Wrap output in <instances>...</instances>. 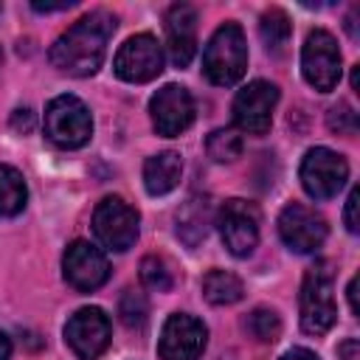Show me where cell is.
Masks as SVG:
<instances>
[{"label": "cell", "instance_id": "obj_1", "mask_svg": "<svg viewBox=\"0 0 360 360\" xmlns=\"http://www.w3.org/2000/svg\"><path fill=\"white\" fill-rule=\"evenodd\" d=\"M112 31H115V17L110 11L98 8L84 14L51 45L53 68L70 76H93L107 56V42Z\"/></svg>", "mask_w": 360, "mask_h": 360}, {"label": "cell", "instance_id": "obj_2", "mask_svg": "<svg viewBox=\"0 0 360 360\" xmlns=\"http://www.w3.org/2000/svg\"><path fill=\"white\" fill-rule=\"evenodd\" d=\"M202 70L219 87H231L245 76L248 42H245V34L236 22H222L211 34V39L202 51Z\"/></svg>", "mask_w": 360, "mask_h": 360}, {"label": "cell", "instance_id": "obj_3", "mask_svg": "<svg viewBox=\"0 0 360 360\" xmlns=\"http://www.w3.org/2000/svg\"><path fill=\"white\" fill-rule=\"evenodd\" d=\"M338 321L335 304V273L329 262H318L307 270L301 284V329L309 335H323Z\"/></svg>", "mask_w": 360, "mask_h": 360}, {"label": "cell", "instance_id": "obj_4", "mask_svg": "<svg viewBox=\"0 0 360 360\" xmlns=\"http://www.w3.org/2000/svg\"><path fill=\"white\" fill-rule=\"evenodd\" d=\"M45 135L62 149H79L93 135V118L82 98L56 96L45 107Z\"/></svg>", "mask_w": 360, "mask_h": 360}, {"label": "cell", "instance_id": "obj_5", "mask_svg": "<svg viewBox=\"0 0 360 360\" xmlns=\"http://www.w3.org/2000/svg\"><path fill=\"white\" fill-rule=\"evenodd\" d=\"M340 48L335 42V37L323 28H315L307 34L304 51H301V70L304 79L318 90V93H329L338 87L340 82Z\"/></svg>", "mask_w": 360, "mask_h": 360}, {"label": "cell", "instance_id": "obj_6", "mask_svg": "<svg viewBox=\"0 0 360 360\" xmlns=\"http://www.w3.org/2000/svg\"><path fill=\"white\" fill-rule=\"evenodd\" d=\"M141 217L121 197H104L93 211V231L107 250H129L138 239Z\"/></svg>", "mask_w": 360, "mask_h": 360}, {"label": "cell", "instance_id": "obj_7", "mask_svg": "<svg viewBox=\"0 0 360 360\" xmlns=\"http://www.w3.org/2000/svg\"><path fill=\"white\" fill-rule=\"evenodd\" d=\"M349 180V163L343 155L315 146L301 160V186L312 200H332Z\"/></svg>", "mask_w": 360, "mask_h": 360}, {"label": "cell", "instance_id": "obj_8", "mask_svg": "<svg viewBox=\"0 0 360 360\" xmlns=\"http://www.w3.org/2000/svg\"><path fill=\"white\" fill-rule=\"evenodd\" d=\"M112 68H115V76L118 79L132 82V84H143V82L158 79L160 70H163L160 42L152 34H135V37H129L118 48Z\"/></svg>", "mask_w": 360, "mask_h": 360}, {"label": "cell", "instance_id": "obj_9", "mask_svg": "<svg viewBox=\"0 0 360 360\" xmlns=\"http://www.w3.org/2000/svg\"><path fill=\"white\" fill-rule=\"evenodd\" d=\"M278 104V87L256 79L248 87H242L233 98V121L248 135H264L273 121V110Z\"/></svg>", "mask_w": 360, "mask_h": 360}, {"label": "cell", "instance_id": "obj_10", "mask_svg": "<svg viewBox=\"0 0 360 360\" xmlns=\"http://www.w3.org/2000/svg\"><path fill=\"white\" fill-rule=\"evenodd\" d=\"M217 225H219V233H222V242L225 248L233 253V256H248L253 253L256 242H259V208L248 200H228L222 208H219V217H217Z\"/></svg>", "mask_w": 360, "mask_h": 360}, {"label": "cell", "instance_id": "obj_11", "mask_svg": "<svg viewBox=\"0 0 360 360\" xmlns=\"http://www.w3.org/2000/svg\"><path fill=\"white\" fill-rule=\"evenodd\" d=\"M205 340H208L205 323L197 321L194 315L177 312V315H169V321L160 329L158 354L163 360H197L205 349Z\"/></svg>", "mask_w": 360, "mask_h": 360}, {"label": "cell", "instance_id": "obj_12", "mask_svg": "<svg viewBox=\"0 0 360 360\" xmlns=\"http://www.w3.org/2000/svg\"><path fill=\"white\" fill-rule=\"evenodd\" d=\"M278 236L295 253H315L326 239V219L301 202H290L278 214Z\"/></svg>", "mask_w": 360, "mask_h": 360}, {"label": "cell", "instance_id": "obj_13", "mask_svg": "<svg viewBox=\"0 0 360 360\" xmlns=\"http://www.w3.org/2000/svg\"><path fill=\"white\" fill-rule=\"evenodd\" d=\"M62 273L73 290L93 292L110 278V264H107V256L96 245L76 239L73 245H68L62 256Z\"/></svg>", "mask_w": 360, "mask_h": 360}, {"label": "cell", "instance_id": "obj_14", "mask_svg": "<svg viewBox=\"0 0 360 360\" xmlns=\"http://www.w3.org/2000/svg\"><path fill=\"white\" fill-rule=\"evenodd\" d=\"M110 318L104 315V309L98 307H84L79 312H73L65 323V340L68 346L84 357V360H93L98 357L107 346H110Z\"/></svg>", "mask_w": 360, "mask_h": 360}, {"label": "cell", "instance_id": "obj_15", "mask_svg": "<svg viewBox=\"0 0 360 360\" xmlns=\"http://www.w3.org/2000/svg\"><path fill=\"white\" fill-rule=\"evenodd\" d=\"M149 112H152V124H155L158 135L174 138V135L186 132L191 127V121H194V98H191V93L186 87L166 84L152 96Z\"/></svg>", "mask_w": 360, "mask_h": 360}, {"label": "cell", "instance_id": "obj_16", "mask_svg": "<svg viewBox=\"0 0 360 360\" xmlns=\"http://www.w3.org/2000/svg\"><path fill=\"white\" fill-rule=\"evenodd\" d=\"M166 48L177 68H186L197 51V11L188 3H174L166 11Z\"/></svg>", "mask_w": 360, "mask_h": 360}, {"label": "cell", "instance_id": "obj_17", "mask_svg": "<svg viewBox=\"0 0 360 360\" xmlns=\"http://www.w3.org/2000/svg\"><path fill=\"white\" fill-rule=\"evenodd\" d=\"M183 174V160L177 152H158L143 163V186L149 194H169Z\"/></svg>", "mask_w": 360, "mask_h": 360}, {"label": "cell", "instance_id": "obj_18", "mask_svg": "<svg viewBox=\"0 0 360 360\" xmlns=\"http://www.w3.org/2000/svg\"><path fill=\"white\" fill-rule=\"evenodd\" d=\"M177 233L186 245H197L208 233V200L191 197L177 214Z\"/></svg>", "mask_w": 360, "mask_h": 360}, {"label": "cell", "instance_id": "obj_19", "mask_svg": "<svg viewBox=\"0 0 360 360\" xmlns=\"http://www.w3.org/2000/svg\"><path fill=\"white\" fill-rule=\"evenodd\" d=\"M28 188L14 166L0 163V217H17L25 208Z\"/></svg>", "mask_w": 360, "mask_h": 360}, {"label": "cell", "instance_id": "obj_20", "mask_svg": "<svg viewBox=\"0 0 360 360\" xmlns=\"http://www.w3.org/2000/svg\"><path fill=\"white\" fill-rule=\"evenodd\" d=\"M242 292H245V287H242L239 276H233L228 270H211L202 278V295L208 304H219V307L236 304L242 298Z\"/></svg>", "mask_w": 360, "mask_h": 360}, {"label": "cell", "instance_id": "obj_21", "mask_svg": "<svg viewBox=\"0 0 360 360\" xmlns=\"http://www.w3.org/2000/svg\"><path fill=\"white\" fill-rule=\"evenodd\" d=\"M259 31H262V39H264L267 51L278 53V51L287 45V39H290L292 25H290V17H287L281 8H267V11L262 14Z\"/></svg>", "mask_w": 360, "mask_h": 360}, {"label": "cell", "instance_id": "obj_22", "mask_svg": "<svg viewBox=\"0 0 360 360\" xmlns=\"http://www.w3.org/2000/svg\"><path fill=\"white\" fill-rule=\"evenodd\" d=\"M245 329L250 332V338H256L259 343H273L281 335V318L267 309V307H256L248 318H245Z\"/></svg>", "mask_w": 360, "mask_h": 360}, {"label": "cell", "instance_id": "obj_23", "mask_svg": "<svg viewBox=\"0 0 360 360\" xmlns=\"http://www.w3.org/2000/svg\"><path fill=\"white\" fill-rule=\"evenodd\" d=\"M141 281L149 287V290H158V292H169L174 287V270L172 264L163 259V256H146L141 262Z\"/></svg>", "mask_w": 360, "mask_h": 360}, {"label": "cell", "instance_id": "obj_24", "mask_svg": "<svg viewBox=\"0 0 360 360\" xmlns=\"http://www.w3.org/2000/svg\"><path fill=\"white\" fill-rule=\"evenodd\" d=\"M205 149L217 163H231L242 155V138L233 129H214L205 141Z\"/></svg>", "mask_w": 360, "mask_h": 360}, {"label": "cell", "instance_id": "obj_25", "mask_svg": "<svg viewBox=\"0 0 360 360\" xmlns=\"http://www.w3.org/2000/svg\"><path fill=\"white\" fill-rule=\"evenodd\" d=\"M118 315L121 321L129 326V329H141L146 323V315H149V307H146V298L143 292H135V290H127L121 295V304H118Z\"/></svg>", "mask_w": 360, "mask_h": 360}, {"label": "cell", "instance_id": "obj_26", "mask_svg": "<svg viewBox=\"0 0 360 360\" xmlns=\"http://www.w3.org/2000/svg\"><path fill=\"white\" fill-rule=\"evenodd\" d=\"M326 124H329V129L338 132V135H354V132H357V112H354V107H352L349 101H338V104L329 110Z\"/></svg>", "mask_w": 360, "mask_h": 360}, {"label": "cell", "instance_id": "obj_27", "mask_svg": "<svg viewBox=\"0 0 360 360\" xmlns=\"http://www.w3.org/2000/svg\"><path fill=\"white\" fill-rule=\"evenodd\" d=\"M357 202H360V191L352 188V194L346 200V211H343V222H346V228L352 233H357V228H360V222H357Z\"/></svg>", "mask_w": 360, "mask_h": 360}, {"label": "cell", "instance_id": "obj_28", "mask_svg": "<svg viewBox=\"0 0 360 360\" xmlns=\"http://www.w3.org/2000/svg\"><path fill=\"white\" fill-rule=\"evenodd\" d=\"M338 352H340L343 360H360V343H357V338L343 340V343L338 346Z\"/></svg>", "mask_w": 360, "mask_h": 360}, {"label": "cell", "instance_id": "obj_29", "mask_svg": "<svg viewBox=\"0 0 360 360\" xmlns=\"http://www.w3.org/2000/svg\"><path fill=\"white\" fill-rule=\"evenodd\" d=\"M281 360H318V354L309 352V349H304V346H295V349H290Z\"/></svg>", "mask_w": 360, "mask_h": 360}, {"label": "cell", "instance_id": "obj_30", "mask_svg": "<svg viewBox=\"0 0 360 360\" xmlns=\"http://www.w3.org/2000/svg\"><path fill=\"white\" fill-rule=\"evenodd\" d=\"M11 124L17 129H31V110H17L14 118H11Z\"/></svg>", "mask_w": 360, "mask_h": 360}, {"label": "cell", "instance_id": "obj_31", "mask_svg": "<svg viewBox=\"0 0 360 360\" xmlns=\"http://www.w3.org/2000/svg\"><path fill=\"white\" fill-rule=\"evenodd\" d=\"M346 292H349V307H352V312L357 315V276L349 281V290H346Z\"/></svg>", "mask_w": 360, "mask_h": 360}, {"label": "cell", "instance_id": "obj_32", "mask_svg": "<svg viewBox=\"0 0 360 360\" xmlns=\"http://www.w3.org/2000/svg\"><path fill=\"white\" fill-rule=\"evenodd\" d=\"M11 357V340L6 332H0V360H8Z\"/></svg>", "mask_w": 360, "mask_h": 360}, {"label": "cell", "instance_id": "obj_33", "mask_svg": "<svg viewBox=\"0 0 360 360\" xmlns=\"http://www.w3.org/2000/svg\"><path fill=\"white\" fill-rule=\"evenodd\" d=\"M352 87H354V90L360 87V70H357V68H352Z\"/></svg>", "mask_w": 360, "mask_h": 360}, {"label": "cell", "instance_id": "obj_34", "mask_svg": "<svg viewBox=\"0 0 360 360\" xmlns=\"http://www.w3.org/2000/svg\"><path fill=\"white\" fill-rule=\"evenodd\" d=\"M0 59H3V53H0Z\"/></svg>", "mask_w": 360, "mask_h": 360}]
</instances>
